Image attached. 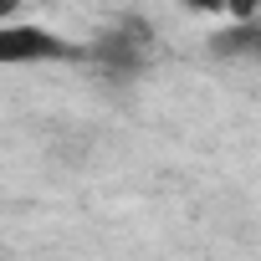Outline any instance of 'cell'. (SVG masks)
<instances>
[{"instance_id": "obj_1", "label": "cell", "mask_w": 261, "mask_h": 261, "mask_svg": "<svg viewBox=\"0 0 261 261\" xmlns=\"http://www.w3.org/2000/svg\"><path fill=\"white\" fill-rule=\"evenodd\" d=\"M36 62H87V46L31 21H0V67H36Z\"/></svg>"}, {"instance_id": "obj_2", "label": "cell", "mask_w": 261, "mask_h": 261, "mask_svg": "<svg viewBox=\"0 0 261 261\" xmlns=\"http://www.w3.org/2000/svg\"><path fill=\"white\" fill-rule=\"evenodd\" d=\"M149 46H154L149 26H144L139 16H128V21L108 26V31L87 46V62H92L97 72H108V77H139V72L149 67Z\"/></svg>"}, {"instance_id": "obj_3", "label": "cell", "mask_w": 261, "mask_h": 261, "mask_svg": "<svg viewBox=\"0 0 261 261\" xmlns=\"http://www.w3.org/2000/svg\"><path fill=\"white\" fill-rule=\"evenodd\" d=\"M210 51L215 57H251V62H261V21L251 16V21H230L225 31H215L210 36Z\"/></svg>"}, {"instance_id": "obj_4", "label": "cell", "mask_w": 261, "mask_h": 261, "mask_svg": "<svg viewBox=\"0 0 261 261\" xmlns=\"http://www.w3.org/2000/svg\"><path fill=\"white\" fill-rule=\"evenodd\" d=\"M185 11H225L230 21H251L261 0H179Z\"/></svg>"}, {"instance_id": "obj_5", "label": "cell", "mask_w": 261, "mask_h": 261, "mask_svg": "<svg viewBox=\"0 0 261 261\" xmlns=\"http://www.w3.org/2000/svg\"><path fill=\"white\" fill-rule=\"evenodd\" d=\"M16 11H21V0H0V21H16Z\"/></svg>"}]
</instances>
